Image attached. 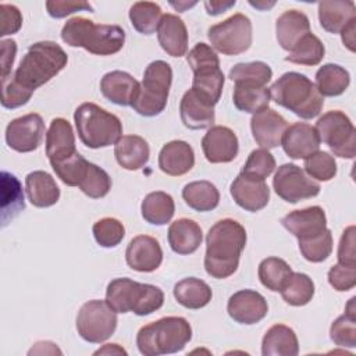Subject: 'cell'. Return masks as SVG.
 Wrapping results in <instances>:
<instances>
[{"label":"cell","instance_id":"obj_1","mask_svg":"<svg viewBox=\"0 0 356 356\" xmlns=\"http://www.w3.org/2000/svg\"><path fill=\"white\" fill-rule=\"evenodd\" d=\"M245 245L246 231L242 224L232 218L217 221L206 236V273L217 280L231 277L239 266Z\"/></svg>","mask_w":356,"mask_h":356},{"label":"cell","instance_id":"obj_2","mask_svg":"<svg viewBox=\"0 0 356 356\" xmlns=\"http://www.w3.org/2000/svg\"><path fill=\"white\" fill-rule=\"evenodd\" d=\"M67 63L68 56L60 44L50 40L36 42L29 46L14 74L1 81H7L28 95H33L38 88L63 71Z\"/></svg>","mask_w":356,"mask_h":356},{"label":"cell","instance_id":"obj_3","mask_svg":"<svg viewBox=\"0 0 356 356\" xmlns=\"http://www.w3.org/2000/svg\"><path fill=\"white\" fill-rule=\"evenodd\" d=\"M61 39L71 47H82L96 56H111L124 47L125 32L118 25L95 24L92 19L74 17L64 24Z\"/></svg>","mask_w":356,"mask_h":356},{"label":"cell","instance_id":"obj_4","mask_svg":"<svg viewBox=\"0 0 356 356\" xmlns=\"http://www.w3.org/2000/svg\"><path fill=\"white\" fill-rule=\"evenodd\" d=\"M271 99L300 118L317 117L324 106V97L316 85L300 72L282 74L270 88Z\"/></svg>","mask_w":356,"mask_h":356},{"label":"cell","instance_id":"obj_5","mask_svg":"<svg viewBox=\"0 0 356 356\" xmlns=\"http://www.w3.org/2000/svg\"><path fill=\"white\" fill-rule=\"evenodd\" d=\"M192 338V327L186 318L168 316L143 325L136 335L138 350L145 356L177 353Z\"/></svg>","mask_w":356,"mask_h":356},{"label":"cell","instance_id":"obj_6","mask_svg":"<svg viewBox=\"0 0 356 356\" xmlns=\"http://www.w3.org/2000/svg\"><path fill=\"white\" fill-rule=\"evenodd\" d=\"M74 121L81 142L90 149L115 145L122 136L120 118L90 102L76 107Z\"/></svg>","mask_w":356,"mask_h":356},{"label":"cell","instance_id":"obj_7","mask_svg":"<svg viewBox=\"0 0 356 356\" xmlns=\"http://www.w3.org/2000/svg\"><path fill=\"white\" fill-rule=\"evenodd\" d=\"M106 302L117 313L132 312L136 316H147L163 306L164 293L156 285L115 278L107 285Z\"/></svg>","mask_w":356,"mask_h":356},{"label":"cell","instance_id":"obj_8","mask_svg":"<svg viewBox=\"0 0 356 356\" xmlns=\"http://www.w3.org/2000/svg\"><path fill=\"white\" fill-rule=\"evenodd\" d=\"M186 61L193 71L191 89L203 102L214 107L220 100L225 79L220 70L217 53L206 43H196L186 54Z\"/></svg>","mask_w":356,"mask_h":356},{"label":"cell","instance_id":"obj_9","mask_svg":"<svg viewBox=\"0 0 356 356\" xmlns=\"http://www.w3.org/2000/svg\"><path fill=\"white\" fill-rule=\"evenodd\" d=\"M172 82V70L163 60L152 61L145 72L138 97L132 108L143 117H154L164 111Z\"/></svg>","mask_w":356,"mask_h":356},{"label":"cell","instance_id":"obj_10","mask_svg":"<svg viewBox=\"0 0 356 356\" xmlns=\"http://www.w3.org/2000/svg\"><path fill=\"white\" fill-rule=\"evenodd\" d=\"M316 131L334 156L355 159L356 129L350 118L341 110H331L323 114L316 122Z\"/></svg>","mask_w":356,"mask_h":356},{"label":"cell","instance_id":"obj_11","mask_svg":"<svg viewBox=\"0 0 356 356\" xmlns=\"http://www.w3.org/2000/svg\"><path fill=\"white\" fill-rule=\"evenodd\" d=\"M117 312L106 300L93 299L83 303L76 316V331L89 343H102L117 328Z\"/></svg>","mask_w":356,"mask_h":356},{"label":"cell","instance_id":"obj_12","mask_svg":"<svg viewBox=\"0 0 356 356\" xmlns=\"http://www.w3.org/2000/svg\"><path fill=\"white\" fill-rule=\"evenodd\" d=\"M211 47L225 56L245 53L252 44V22L241 13L211 25L207 31Z\"/></svg>","mask_w":356,"mask_h":356},{"label":"cell","instance_id":"obj_13","mask_svg":"<svg viewBox=\"0 0 356 356\" xmlns=\"http://www.w3.org/2000/svg\"><path fill=\"white\" fill-rule=\"evenodd\" d=\"M273 186L275 193L288 203H298L314 197L321 189L318 182L310 178L305 170L291 163L278 167L273 178Z\"/></svg>","mask_w":356,"mask_h":356},{"label":"cell","instance_id":"obj_14","mask_svg":"<svg viewBox=\"0 0 356 356\" xmlns=\"http://www.w3.org/2000/svg\"><path fill=\"white\" fill-rule=\"evenodd\" d=\"M44 136L43 118L36 114H25L13 120L6 128V142L8 147L18 153H29L39 147Z\"/></svg>","mask_w":356,"mask_h":356},{"label":"cell","instance_id":"obj_15","mask_svg":"<svg viewBox=\"0 0 356 356\" xmlns=\"http://www.w3.org/2000/svg\"><path fill=\"white\" fill-rule=\"evenodd\" d=\"M202 149L207 161L213 164L232 161L239 150L235 132L222 125L210 127L202 139Z\"/></svg>","mask_w":356,"mask_h":356},{"label":"cell","instance_id":"obj_16","mask_svg":"<svg viewBox=\"0 0 356 356\" xmlns=\"http://www.w3.org/2000/svg\"><path fill=\"white\" fill-rule=\"evenodd\" d=\"M227 312L234 321L250 325L267 316L268 305L261 293L253 289H242L229 298Z\"/></svg>","mask_w":356,"mask_h":356},{"label":"cell","instance_id":"obj_17","mask_svg":"<svg viewBox=\"0 0 356 356\" xmlns=\"http://www.w3.org/2000/svg\"><path fill=\"white\" fill-rule=\"evenodd\" d=\"M286 127L288 124L285 118L270 107L254 113L250 120L253 139L260 147L267 150L281 145V139Z\"/></svg>","mask_w":356,"mask_h":356},{"label":"cell","instance_id":"obj_18","mask_svg":"<svg viewBox=\"0 0 356 356\" xmlns=\"http://www.w3.org/2000/svg\"><path fill=\"white\" fill-rule=\"evenodd\" d=\"M127 264L139 273H152L163 261V250L159 241L149 235L135 236L125 250Z\"/></svg>","mask_w":356,"mask_h":356},{"label":"cell","instance_id":"obj_19","mask_svg":"<svg viewBox=\"0 0 356 356\" xmlns=\"http://www.w3.org/2000/svg\"><path fill=\"white\" fill-rule=\"evenodd\" d=\"M229 192L234 202L250 213L264 209L270 200V189L264 179H254L243 174L232 181Z\"/></svg>","mask_w":356,"mask_h":356},{"label":"cell","instance_id":"obj_20","mask_svg":"<svg viewBox=\"0 0 356 356\" xmlns=\"http://www.w3.org/2000/svg\"><path fill=\"white\" fill-rule=\"evenodd\" d=\"M320 138L314 127L306 122H295L286 127L281 146L284 152L293 160L307 159L320 147Z\"/></svg>","mask_w":356,"mask_h":356},{"label":"cell","instance_id":"obj_21","mask_svg":"<svg viewBox=\"0 0 356 356\" xmlns=\"http://www.w3.org/2000/svg\"><path fill=\"white\" fill-rule=\"evenodd\" d=\"M281 224L298 241L309 239L327 229V217L320 206H310L288 213L281 218Z\"/></svg>","mask_w":356,"mask_h":356},{"label":"cell","instance_id":"obj_22","mask_svg":"<svg viewBox=\"0 0 356 356\" xmlns=\"http://www.w3.org/2000/svg\"><path fill=\"white\" fill-rule=\"evenodd\" d=\"M75 153V135L71 124L65 118H53L46 132V156L50 164L67 160Z\"/></svg>","mask_w":356,"mask_h":356},{"label":"cell","instance_id":"obj_23","mask_svg":"<svg viewBox=\"0 0 356 356\" xmlns=\"http://www.w3.org/2000/svg\"><path fill=\"white\" fill-rule=\"evenodd\" d=\"M139 89L140 83L125 71L107 72L100 81L102 95L118 106H132Z\"/></svg>","mask_w":356,"mask_h":356},{"label":"cell","instance_id":"obj_24","mask_svg":"<svg viewBox=\"0 0 356 356\" xmlns=\"http://www.w3.org/2000/svg\"><path fill=\"white\" fill-rule=\"evenodd\" d=\"M157 39L161 49L171 57H182L188 51V29L175 14H163L157 26Z\"/></svg>","mask_w":356,"mask_h":356},{"label":"cell","instance_id":"obj_25","mask_svg":"<svg viewBox=\"0 0 356 356\" xmlns=\"http://www.w3.org/2000/svg\"><path fill=\"white\" fill-rule=\"evenodd\" d=\"M195 165V152L185 140H171L165 143L159 153L160 170L171 177H179Z\"/></svg>","mask_w":356,"mask_h":356},{"label":"cell","instance_id":"obj_26","mask_svg":"<svg viewBox=\"0 0 356 356\" xmlns=\"http://www.w3.org/2000/svg\"><path fill=\"white\" fill-rule=\"evenodd\" d=\"M309 32L310 21L307 15L299 10H288L282 13L275 22L277 42L288 53Z\"/></svg>","mask_w":356,"mask_h":356},{"label":"cell","instance_id":"obj_27","mask_svg":"<svg viewBox=\"0 0 356 356\" xmlns=\"http://www.w3.org/2000/svg\"><path fill=\"white\" fill-rule=\"evenodd\" d=\"M356 18V6L350 0H324L318 3V21L324 31L341 33Z\"/></svg>","mask_w":356,"mask_h":356},{"label":"cell","instance_id":"obj_28","mask_svg":"<svg viewBox=\"0 0 356 356\" xmlns=\"http://www.w3.org/2000/svg\"><path fill=\"white\" fill-rule=\"evenodd\" d=\"M179 115L186 128L204 129L213 127L214 107L203 102L192 89H189L181 99Z\"/></svg>","mask_w":356,"mask_h":356},{"label":"cell","instance_id":"obj_29","mask_svg":"<svg viewBox=\"0 0 356 356\" xmlns=\"http://www.w3.org/2000/svg\"><path fill=\"white\" fill-rule=\"evenodd\" d=\"M25 189L29 202L35 207H50L60 199V188L54 178L42 170L32 171L25 178Z\"/></svg>","mask_w":356,"mask_h":356},{"label":"cell","instance_id":"obj_30","mask_svg":"<svg viewBox=\"0 0 356 356\" xmlns=\"http://www.w3.org/2000/svg\"><path fill=\"white\" fill-rule=\"evenodd\" d=\"M114 156L122 168L139 170L149 161V143L139 135H124L114 145Z\"/></svg>","mask_w":356,"mask_h":356},{"label":"cell","instance_id":"obj_31","mask_svg":"<svg viewBox=\"0 0 356 356\" xmlns=\"http://www.w3.org/2000/svg\"><path fill=\"white\" fill-rule=\"evenodd\" d=\"M203 241L200 225L189 218H179L171 222L168 228V243L178 254H191L196 252Z\"/></svg>","mask_w":356,"mask_h":356},{"label":"cell","instance_id":"obj_32","mask_svg":"<svg viewBox=\"0 0 356 356\" xmlns=\"http://www.w3.org/2000/svg\"><path fill=\"white\" fill-rule=\"evenodd\" d=\"M298 353V337L291 327L275 324L267 330L261 341L263 356H296Z\"/></svg>","mask_w":356,"mask_h":356},{"label":"cell","instance_id":"obj_33","mask_svg":"<svg viewBox=\"0 0 356 356\" xmlns=\"http://www.w3.org/2000/svg\"><path fill=\"white\" fill-rule=\"evenodd\" d=\"M270 88L253 82H235L232 102L235 107L245 113H257L270 103Z\"/></svg>","mask_w":356,"mask_h":356},{"label":"cell","instance_id":"obj_34","mask_svg":"<svg viewBox=\"0 0 356 356\" xmlns=\"http://www.w3.org/2000/svg\"><path fill=\"white\" fill-rule=\"evenodd\" d=\"M211 296L213 292L209 284L195 277L184 278L174 286L175 300L186 309H202L209 305Z\"/></svg>","mask_w":356,"mask_h":356},{"label":"cell","instance_id":"obj_35","mask_svg":"<svg viewBox=\"0 0 356 356\" xmlns=\"http://www.w3.org/2000/svg\"><path fill=\"white\" fill-rule=\"evenodd\" d=\"M142 217L153 225H165L174 216L175 204L171 195L156 191L145 196L140 206Z\"/></svg>","mask_w":356,"mask_h":356},{"label":"cell","instance_id":"obj_36","mask_svg":"<svg viewBox=\"0 0 356 356\" xmlns=\"http://www.w3.org/2000/svg\"><path fill=\"white\" fill-rule=\"evenodd\" d=\"M350 83L349 72L338 64H324L316 72V88L320 95L334 97L342 95Z\"/></svg>","mask_w":356,"mask_h":356},{"label":"cell","instance_id":"obj_37","mask_svg":"<svg viewBox=\"0 0 356 356\" xmlns=\"http://www.w3.org/2000/svg\"><path fill=\"white\" fill-rule=\"evenodd\" d=\"M182 197L185 203L196 211L214 210L220 203L218 189L209 181H193L184 186Z\"/></svg>","mask_w":356,"mask_h":356},{"label":"cell","instance_id":"obj_38","mask_svg":"<svg viewBox=\"0 0 356 356\" xmlns=\"http://www.w3.org/2000/svg\"><path fill=\"white\" fill-rule=\"evenodd\" d=\"M25 209L24 192L15 175L1 171V221L3 225Z\"/></svg>","mask_w":356,"mask_h":356},{"label":"cell","instance_id":"obj_39","mask_svg":"<svg viewBox=\"0 0 356 356\" xmlns=\"http://www.w3.org/2000/svg\"><path fill=\"white\" fill-rule=\"evenodd\" d=\"M280 292L288 305L305 306L314 296V282L307 274L292 271Z\"/></svg>","mask_w":356,"mask_h":356},{"label":"cell","instance_id":"obj_40","mask_svg":"<svg viewBox=\"0 0 356 356\" xmlns=\"http://www.w3.org/2000/svg\"><path fill=\"white\" fill-rule=\"evenodd\" d=\"M161 17V7L153 1H136L129 8L131 24L142 35L154 33Z\"/></svg>","mask_w":356,"mask_h":356},{"label":"cell","instance_id":"obj_41","mask_svg":"<svg viewBox=\"0 0 356 356\" xmlns=\"http://www.w3.org/2000/svg\"><path fill=\"white\" fill-rule=\"evenodd\" d=\"M324 53L325 49L323 42L316 35L309 32L288 53L285 61L300 65H317L321 63Z\"/></svg>","mask_w":356,"mask_h":356},{"label":"cell","instance_id":"obj_42","mask_svg":"<svg viewBox=\"0 0 356 356\" xmlns=\"http://www.w3.org/2000/svg\"><path fill=\"white\" fill-rule=\"evenodd\" d=\"M259 280L260 282L273 292H280L292 274L289 264L280 257H267L259 264Z\"/></svg>","mask_w":356,"mask_h":356},{"label":"cell","instance_id":"obj_43","mask_svg":"<svg viewBox=\"0 0 356 356\" xmlns=\"http://www.w3.org/2000/svg\"><path fill=\"white\" fill-rule=\"evenodd\" d=\"M78 188L92 199L104 197L111 189L110 175L99 165L89 163Z\"/></svg>","mask_w":356,"mask_h":356},{"label":"cell","instance_id":"obj_44","mask_svg":"<svg viewBox=\"0 0 356 356\" xmlns=\"http://www.w3.org/2000/svg\"><path fill=\"white\" fill-rule=\"evenodd\" d=\"M273 76V71L268 64L263 61H252V63H238L235 64L228 78L232 82H253L266 86Z\"/></svg>","mask_w":356,"mask_h":356},{"label":"cell","instance_id":"obj_45","mask_svg":"<svg viewBox=\"0 0 356 356\" xmlns=\"http://www.w3.org/2000/svg\"><path fill=\"white\" fill-rule=\"evenodd\" d=\"M299 250L302 256L312 263H321L328 259L332 252V234L327 228L324 232L309 239H299Z\"/></svg>","mask_w":356,"mask_h":356},{"label":"cell","instance_id":"obj_46","mask_svg":"<svg viewBox=\"0 0 356 356\" xmlns=\"http://www.w3.org/2000/svg\"><path fill=\"white\" fill-rule=\"evenodd\" d=\"M92 232L102 248H115L125 236L122 222L113 217H104L96 221L92 227Z\"/></svg>","mask_w":356,"mask_h":356},{"label":"cell","instance_id":"obj_47","mask_svg":"<svg viewBox=\"0 0 356 356\" xmlns=\"http://www.w3.org/2000/svg\"><path fill=\"white\" fill-rule=\"evenodd\" d=\"M305 172L317 181L327 182L337 175V163L334 156L327 152L317 150L305 159Z\"/></svg>","mask_w":356,"mask_h":356},{"label":"cell","instance_id":"obj_48","mask_svg":"<svg viewBox=\"0 0 356 356\" xmlns=\"http://www.w3.org/2000/svg\"><path fill=\"white\" fill-rule=\"evenodd\" d=\"M275 168V159L267 149H256L250 152L241 174L254 178L266 179Z\"/></svg>","mask_w":356,"mask_h":356},{"label":"cell","instance_id":"obj_49","mask_svg":"<svg viewBox=\"0 0 356 356\" xmlns=\"http://www.w3.org/2000/svg\"><path fill=\"white\" fill-rule=\"evenodd\" d=\"M88 164L89 161L76 152L72 157L58 163H53L50 165L54 170L56 175L61 179V182L68 186H78Z\"/></svg>","mask_w":356,"mask_h":356},{"label":"cell","instance_id":"obj_50","mask_svg":"<svg viewBox=\"0 0 356 356\" xmlns=\"http://www.w3.org/2000/svg\"><path fill=\"white\" fill-rule=\"evenodd\" d=\"M331 341L343 348L356 346V317L349 314L339 316L330 328Z\"/></svg>","mask_w":356,"mask_h":356},{"label":"cell","instance_id":"obj_51","mask_svg":"<svg viewBox=\"0 0 356 356\" xmlns=\"http://www.w3.org/2000/svg\"><path fill=\"white\" fill-rule=\"evenodd\" d=\"M330 285L339 292L352 289L356 285V266L335 264L328 271Z\"/></svg>","mask_w":356,"mask_h":356},{"label":"cell","instance_id":"obj_52","mask_svg":"<svg viewBox=\"0 0 356 356\" xmlns=\"http://www.w3.org/2000/svg\"><path fill=\"white\" fill-rule=\"evenodd\" d=\"M0 19H1V29L0 36L17 33L22 26V15L21 11L13 4H0Z\"/></svg>","mask_w":356,"mask_h":356},{"label":"cell","instance_id":"obj_53","mask_svg":"<svg viewBox=\"0 0 356 356\" xmlns=\"http://www.w3.org/2000/svg\"><path fill=\"white\" fill-rule=\"evenodd\" d=\"M46 8L50 17L64 18L76 11H93V7L86 1H46Z\"/></svg>","mask_w":356,"mask_h":356},{"label":"cell","instance_id":"obj_54","mask_svg":"<svg viewBox=\"0 0 356 356\" xmlns=\"http://www.w3.org/2000/svg\"><path fill=\"white\" fill-rule=\"evenodd\" d=\"M355 252V227L349 225L339 239L338 245V263L345 266H356Z\"/></svg>","mask_w":356,"mask_h":356},{"label":"cell","instance_id":"obj_55","mask_svg":"<svg viewBox=\"0 0 356 356\" xmlns=\"http://www.w3.org/2000/svg\"><path fill=\"white\" fill-rule=\"evenodd\" d=\"M17 43L13 39L1 40V79H6L11 75V67L15 60Z\"/></svg>","mask_w":356,"mask_h":356},{"label":"cell","instance_id":"obj_56","mask_svg":"<svg viewBox=\"0 0 356 356\" xmlns=\"http://www.w3.org/2000/svg\"><path fill=\"white\" fill-rule=\"evenodd\" d=\"M235 0L234 1H204V7L209 15H218L225 13L228 8L235 6Z\"/></svg>","mask_w":356,"mask_h":356},{"label":"cell","instance_id":"obj_57","mask_svg":"<svg viewBox=\"0 0 356 356\" xmlns=\"http://www.w3.org/2000/svg\"><path fill=\"white\" fill-rule=\"evenodd\" d=\"M355 29H356V18L353 21H350L342 31V42L343 44L350 50L355 51Z\"/></svg>","mask_w":356,"mask_h":356},{"label":"cell","instance_id":"obj_58","mask_svg":"<svg viewBox=\"0 0 356 356\" xmlns=\"http://www.w3.org/2000/svg\"><path fill=\"white\" fill-rule=\"evenodd\" d=\"M95 355H127V350L118 343H106L103 348L97 349Z\"/></svg>","mask_w":356,"mask_h":356}]
</instances>
